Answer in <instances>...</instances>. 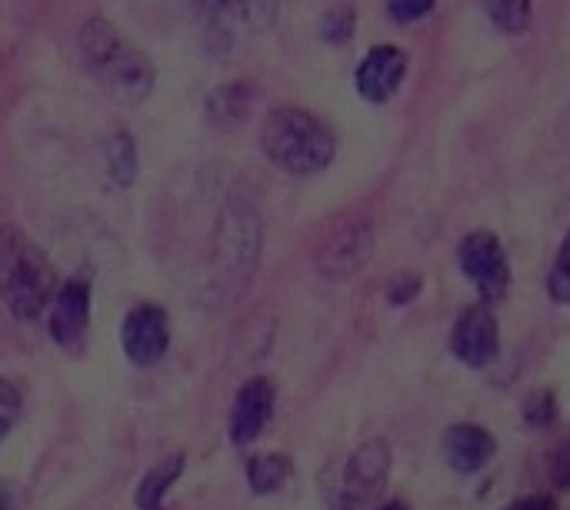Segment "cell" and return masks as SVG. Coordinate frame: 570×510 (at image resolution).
Returning <instances> with one entry per match:
<instances>
[{
    "mask_svg": "<svg viewBox=\"0 0 570 510\" xmlns=\"http://www.w3.org/2000/svg\"><path fill=\"white\" fill-rule=\"evenodd\" d=\"M250 97H254L250 84H240V80L220 84L217 90L207 94V117H210L214 124L227 127V124H234V120H240V117L247 114Z\"/></svg>",
    "mask_w": 570,
    "mask_h": 510,
    "instance_id": "cell-13",
    "label": "cell"
},
{
    "mask_svg": "<svg viewBox=\"0 0 570 510\" xmlns=\"http://www.w3.org/2000/svg\"><path fill=\"white\" fill-rule=\"evenodd\" d=\"M381 510H411V508H407L404 501H391V504H384V508H381Z\"/></svg>",
    "mask_w": 570,
    "mask_h": 510,
    "instance_id": "cell-26",
    "label": "cell"
},
{
    "mask_svg": "<svg viewBox=\"0 0 570 510\" xmlns=\"http://www.w3.org/2000/svg\"><path fill=\"white\" fill-rule=\"evenodd\" d=\"M90 324V277H70L50 301V337L60 347H77Z\"/></svg>",
    "mask_w": 570,
    "mask_h": 510,
    "instance_id": "cell-7",
    "label": "cell"
},
{
    "mask_svg": "<svg viewBox=\"0 0 570 510\" xmlns=\"http://www.w3.org/2000/svg\"><path fill=\"white\" fill-rule=\"evenodd\" d=\"M387 474H391V448L384 441L361 444L344 464V478L331 510H371L387 484Z\"/></svg>",
    "mask_w": 570,
    "mask_h": 510,
    "instance_id": "cell-4",
    "label": "cell"
},
{
    "mask_svg": "<svg viewBox=\"0 0 570 510\" xmlns=\"http://www.w3.org/2000/svg\"><path fill=\"white\" fill-rule=\"evenodd\" d=\"M217 13L250 27H264L274 17V0H217Z\"/></svg>",
    "mask_w": 570,
    "mask_h": 510,
    "instance_id": "cell-18",
    "label": "cell"
},
{
    "mask_svg": "<svg viewBox=\"0 0 570 510\" xmlns=\"http://www.w3.org/2000/svg\"><path fill=\"white\" fill-rule=\"evenodd\" d=\"M57 294V274L33 237L17 224L0 227V301L17 321L40 317Z\"/></svg>",
    "mask_w": 570,
    "mask_h": 510,
    "instance_id": "cell-1",
    "label": "cell"
},
{
    "mask_svg": "<svg viewBox=\"0 0 570 510\" xmlns=\"http://www.w3.org/2000/svg\"><path fill=\"white\" fill-rule=\"evenodd\" d=\"M404 73H407V53L394 43H377L364 53V60L354 73V84L364 100L384 104L397 94Z\"/></svg>",
    "mask_w": 570,
    "mask_h": 510,
    "instance_id": "cell-9",
    "label": "cell"
},
{
    "mask_svg": "<svg viewBox=\"0 0 570 510\" xmlns=\"http://www.w3.org/2000/svg\"><path fill=\"white\" fill-rule=\"evenodd\" d=\"M264 154L291 174H317L337 154V137L324 117L307 107H274L261 124Z\"/></svg>",
    "mask_w": 570,
    "mask_h": 510,
    "instance_id": "cell-2",
    "label": "cell"
},
{
    "mask_svg": "<svg viewBox=\"0 0 570 510\" xmlns=\"http://www.w3.org/2000/svg\"><path fill=\"white\" fill-rule=\"evenodd\" d=\"M367 257H371V231H367V224H347V227H337L321 244L317 267L331 281H344V277L357 274Z\"/></svg>",
    "mask_w": 570,
    "mask_h": 510,
    "instance_id": "cell-10",
    "label": "cell"
},
{
    "mask_svg": "<svg viewBox=\"0 0 570 510\" xmlns=\"http://www.w3.org/2000/svg\"><path fill=\"white\" fill-rule=\"evenodd\" d=\"M120 344L124 354L137 367H150L167 354L170 344V317L160 304H137L127 311L124 327H120Z\"/></svg>",
    "mask_w": 570,
    "mask_h": 510,
    "instance_id": "cell-6",
    "label": "cell"
},
{
    "mask_svg": "<svg viewBox=\"0 0 570 510\" xmlns=\"http://www.w3.org/2000/svg\"><path fill=\"white\" fill-rule=\"evenodd\" d=\"M524 418H528L531 424H538V428L551 424V421L558 418V404H554V394H548V391L534 394V398L528 401V411H524Z\"/></svg>",
    "mask_w": 570,
    "mask_h": 510,
    "instance_id": "cell-23",
    "label": "cell"
},
{
    "mask_svg": "<svg viewBox=\"0 0 570 510\" xmlns=\"http://www.w3.org/2000/svg\"><path fill=\"white\" fill-rule=\"evenodd\" d=\"M444 458L454 471L474 474L494 458V438L478 424H454L444 434Z\"/></svg>",
    "mask_w": 570,
    "mask_h": 510,
    "instance_id": "cell-12",
    "label": "cell"
},
{
    "mask_svg": "<svg viewBox=\"0 0 570 510\" xmlns=\"http://www.w3.org/2000/svg\"><path fill=\"white\" fill-rule=\"evenodd\" d=\"M508 510H554V504L548 498H524V501L511 504Z\"/></svg>",
    "mask_w": 570,
    "mask_h": 510,
    "instance_id": "cell-25",
    "label": "cell"
},
{
    "mask_svg": "<svg viewBox=\"0 0 570 510\" xmlns=\"http://www.w3.org/2000/svg\"><path fill=\"white\" fill-rule=\"evenodd\" d=\"M200 7H207V10H217V0H197Z\"/></svg>",
    "mask_w": 570,
    "mask_h": 510,
    "instance_id": "cell-27",
    "label": "cell"
},
{
    "mask_svg": "<svg viewBox=\"0 0 570 510\" xmlns=\"http://www.w3.org/2000/svg\"><path fill=\"white\" fill-rule=\"evenodd\" d=\"M354 23H357V17H354L351 7H334V10L324 13L321 33H324V40H331V43H344V40L354 37Z\"/></svg>",
    "mask_w": 570,
    "mask_h": 510,
    "instance_id": "cell-19",
    "label": "cell"
},
{
    "mask_svg": "<svg viewBox=\"0 0 570 510\" xmlns=\"http://www.w3.org/2000/svg\"><path fill=\"white\" fill-rule=\"evenodd\" d=\"M458 257H461V271L481 291L484 304H498L508 294V284H511L508 254H504L501 241L491 231L468 234L461 241V247H458Z\"/></svg>",
    "mask_w": 570,
    "mask_h": 510,
    "instance_id": "cell-5",
    "label": "cell"
},
{
    "mask_svg": "<svg viewBox=\"0 0 570 510\" xmlns=\"http://www.w3.org/2000/svg\"><path fill=\"white\" fill-rule=\"evenodd\" d=\"M17 421H20V391L13 388V381L0 377V441L10 434Z\"/></svg>",
    "mask_w": 570,
    "mask_h": 510,
    "instance_id": "cell-21",
    "label": "cell"
},
{
    "mask_svg": "<svg viewBox=\"0 0 570 510\" xmlns=\"http://www.w3.org/2000/svg\"><path fill=\"white\" fill-rule=\"evenodd\" d=\"M291 478V461L284 454H267V458H254L247 464V481L257 494H274L277 488H284Z\"/></svg>",
    "mask_w": 570,
    "mask_h": 510,
    "instance_id": "cell-16",
    "label": "cell"
},
{
    "mask_svg": "<svg viewBox=\"0 0 570 510\" xmlns=\"http://www.w3.org/2000/svg\"><path fill=\"white\" fill-rule=\"evenodd\" d=\"M417 291H421V277H417V274H401V277H394V284L387 287V301H391L394 307H404V304H411V301L417 297Z\"/></svg>",
    "mask_w": 570,
    "mask_h": 510,
    "instance_id": "cell-24",
    "label": "cell"
},
{
    "mask_svg": "<svg viewBox=\"0 0 570 510\" xmlns=\"http://www.w3.org/2000/svg\"><path fill=\"white\" fill-rule=\"evenodd\" d=\"M184 471V458H167L164 464H157L154 471H147V478L137 488V508L140 510H160L164 494L170 491V484L180 478Z\"/></svg>",
    "mask_w": 570,
    "mask_h": 510,
    "instance_id": "cell-14",
    "label": "cell"
},
{
    "mask_svg": "<svg viewBox=\"0 0 570 510\" xmlns=\"http://www.w3.org/2000/svg\"><path fill=\"white\" fill-rule=\"evenodd\" d=\"M451 347L454 354L468 364V367H488L498 357L501 337H498V321L494 311L488 304H474L468 307L451 334Z\"/></svg>",
    "mask_w": 570,
    "mask_h": 510,
    "instance_id": "cell-8",
    "label": "cell"
},
{
    "mask_svg": "<svg viewBox=\"0 0 570 510\" xmlns=\"http://www.w3.org/2000/svg\"><path fill=\"white\" fill-rule=\"evenodd\" d=\"M274 414V384L267 377H250L230 408V438L234 444H250Z\"/></svg>",
    "mask_w": 570,
    "mask_h": 510,
    "instance_id": "cell-11",
    "label": "cell"
},
{
    "mask_svg": "<svg viewBox=\"0 0 570 510\" xmlns=\"http://www.w3.org/2000/svg\"><path fill=\"white\" fill-rule=\"evenodd\" d=\"M491 20L508 33H524L531 23V0H484Z\"/></svg>",
    "mask_w": 570,
    "mask_h": 510,
    "instance_id": "cell-17",
    "label": "cell"
},
{
    "mask_svg": "<svg viewBox=\"0 0 570 510\" xmlns=\"http://www.w3.org/2000/svg\"><path fill=\"white\" fill-rule=\"evenodd\" d=\"M0 510H10V501H7V494L0 491Z\"/></svg>",
    "mask_w": 570,
    "mask_h": 510,
    "instance_id": "cell-28",
    "label": "cell"
},
{
    "mask_svg": "<svg viewBox=\"0 0 570 510\" xmlns=\"http://www.w3.org/2000/svg\"><path fill=\"white\" fill-rule=\"evenodd\" d=\"M431 10H434V0H387V13H391L397 23L424 20Z\"/></svg>",
    "mask_w": 570,
    "mask_h": 510,
    "instance_id": "cell-22",
    "label": "cell"
},
{
    "mask_svg": "<svg viewBox=\"0 0 570 510\" xmlns=\"http://www.w3.org/2000/svg\"><path fill=\"white\" fill-rule=\"evenodd\" d=\"M548 291L558 304H570V231L558 251V261L551 267V277H548Z\"/></svg>",
    "mask_w": 570,
    "mask_h": 510,
    "instance_id": "cell-20",
    "label": "cell"
},
{
    "mask_svg": "<svg viewBox=\"0 0 570 510\" xmlns=\"http://www.w3.org/2000/svg\"><path fill=\"white\" fill-rule=\"evenodd\" d=\"M80 53L87 70L117 97L140 100L154 87V63L107 17H87L80 27Z\"/></svg>",
    "mask_w": 570,
    "mask_h": 510,
    "instance_id": "cell-3",
    "label": "cell"
},
{
    "mask_svg": "<svg viewBox=\"0 0 570 510\" xmlns=\"http://www.w3.org/2000/svg\"><path fill=\"white\" fill-rule=\"evenodd\" d=\"M107 167L114 184L127 187L137 177V140L130 130H114V137L107 140Z\"/></svg>",
    "mask_w": 570,
    "mask_h": 510,
    "instance_id": "cell-15",
    "label": "cell"
}]
</instances>
